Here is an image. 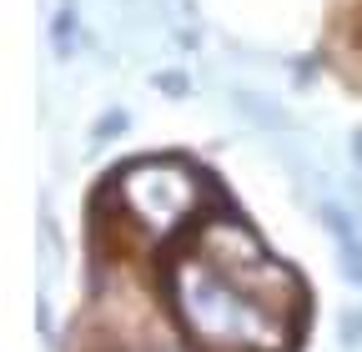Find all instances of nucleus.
<instances>
[{
    "mask_svg": "<svg viewBox=\"0 0 362 352\" xmlns=\"http://www.w3.org/2000/svg\"><path fill=\"white\" fill-rule=\"evenodd\" d=\"M166 302L181 337L202 352H292L302 337L297 322L277 317L197 247L166 267Z\"/></svg>",
    "mask_w": 362,
    "mask_h": 352,
    "instance_id": "nucleus-1",
    "label": "nucleus"
},
{
    "mask_svg": "<svg viewBox=\"0 0 362 352\" xmlns=\"http://www.w3.org/2000/svg\"><path fill=\"white\" fill-rule=\"evenodd\" d=\"M317 216L332 232V257H337L342 282L362 292V222H357V211H347L337 196H317Z\"/></svg>",
    "mask_w": 362,
    "mask_h": 352,
    "instance_id": "nucleus-2",
    "label": "nucleus"
},
{
    "mask_svg": "<svg viewBox=\"0 0 362 352\" xmlns=\"http://www.w3.org/2000/svg\"><path fill=\"white\" fill-rule=\"evenodd\" d=\"M232 106L257 126V131H272V136H287V131H297L292 111L277 101V96H267V91H252V86H237L232 91Z\"/></svg>",
    "mask_w": 362,
    "mask_h": 352,
    "instance_id": "nucleus-3",
    "label": "nucleus"
},
{
    "mask_svg": "<svg viewBox=\"0 0 362 352\" xmlns=\"http://www.w3.org/2000/svg\"><path fill=\"white\" fill-rule=\"evenodd\" d=\"M76 51H81V16H76V0H66V6L51 16V56L71 61Z\"/></svg>",
    "mask_w": 362,
    "mask_h": 352,
    "instance_id": "nucleus-4",
    "label": "nucleus"
},
{
    "mask_svg": "<svg viewBox=\"0 0 362 352\" xmlns=\"http://www.w3.org/2000/svg\"><path fill=\"white\" fill-rule=\"evenodd\" d=\"M151 86L166 96V101H187V96H197V81H192V71H176V66H166V71H156L151 76Z\"/></svg>",
    "mask_w": 362,
    "mask_h": 352,
    "instance_id": "nucleus-5",
    "label": "nucleus"
},
{
    "mask_svg": "<svg viewBox=\"0 0 362 352\" xmlns=\"http://www.w3.org/2000/svg\"><path fill=\"white\" fill-rule=\"evenodd\" d=\"M337 347L362 352V307H342L337 312Z\"/></svg>",
    "mask_w": 362,
    "mask_h": 352,
    "instance_id": "nucleus-6",
    "label": "nucleus"
},
{
    "mask_svg": "<svg viewBox=\"0 0 362 352\" xmlns=\"http://www.w3.org/2000/svg\"><path fill=\"white\" fill-rule=\"evenodd\" d=\"M126 131H131V116L121 111V106H111V111H101L96 116V126H90V141H116V136H126Z\"/></svg>",
    "mask_w": 362,
    "mask_h": 352,
    "instance_id": "nucleus-7",
    "label": "nucleus"
},
{
    "mask_svg": "<svg viewBox=\"0 0 362 352\" xmlns=\"http://www.w3.org/2000/svg\"><path fill=\"white\" fill-rule=\"evenodd\" d=\"M317 71H322V61H317V56H297V61H292V86H297V91L317 86Z\"/></svg>",
    "mask_w": 362,
    "mask_h": 352,
    "instance_id": "nucleus-8",
    "label": "nucleus"
},
{
    "mask_svg": "<svg viewBox=\"0 0 362 352\" xmlns=\"http://www.w3.org/2000/svg\"><path fill=\"white\" fill-rule=\"evenodd\" d=\"M347 146H352V156H357V166H362V126L347 131Z\"/></svg>",
    "mask_w": 362,
    "mask_h": 352,
    "instance_id": "nucleus-9",
    "label": "nucleus"
},
{
    "mask_svg": "<svg viewBox=\"0 0 362 352\" xmlns=\"http://www.w3.org/2000/svg\"><path fill=\"white\" fill-rule=\"evenodd\" d=\"M176 11H187V16H197V0H176Z\"/></svg>",
    "mask_w": 362,
    "mask_h": 352,
    "instance_id": "nucleus-10",
    "label": "nucleus"
}]
</instances>
